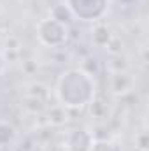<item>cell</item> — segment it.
I'll return each instance as SVG.
<instances>
[{"instance_id": "obj_1", "label": "cell", "mask_w": 149, "mask_h": 151, "mask_svg": "<svg viewBox=\"0 0 149 151\" xmlns=\"http://www.w3.org/2000/svg\"><path fill=\"white\" fill-rule=\"evenodd\" d=\"M56 95L65 109H81L95 99L93 79L82 70H69L60 77Z\"/></svg>"}, {"instance_id": "obj_2", "label": "cell", "mask_w": 149, "mask_h": 151, "mask_svg": "<svg viewBox=\"0 0 149 151\" xmlns=\"http://www.w3.org/2000/svg\"><path fill=\"white\" fill-rule=\"evenodd\" d=\"M72 16L84 19V21H93L98 19L107 7V0H67L65 4Z\"/></svg>"}, {"instance_id": "obj_3", "label": "cell", "mask_w": 149, "mask_h": 151, "mask_svg": "<svg viewBox=\"0 0 149 151\" xmlns=\"http://www.w3.org/2000/svg\"><path fill=\"white\" fill-rule=\"evenodd\" d=\"M37 35L46 46H62L67 40V27L53 18L42 19L37 27Z\"/></svg>"}, {"instance_id": "obj_4", "label": "cell", "mask_w": 149, "mask_h": 151, "mask_svg": "<svg viewBox=\"0 0 149 151\" xmlns=\"http://www.w3.org/2000/svg\"><path fill=\"white\" fill-rule=\"evenodd\" d=\"M95 137L91 132L84 130V128H77L74 132L69 134L67 137V150L69 151H90L93 144Z\"/></svg>"}, {"instance_id": "obj_5", "label": "cell", "mask_w": 149, "mask_h": 151, "mask_svg": "<svg viewBox=\"0 0 149 151\" xmlns=\"http://www.w3.org/2000/svg\"><path fill=\"white\" fill-rule=\"evenodd\" d=\"M132 86V79L128 77V74L125 72H114L111 77V88L116 95H121V93H126Z\"/></svg>"}, {"instance_id": "obj_6", "label": "cell", "mask_w": 149, "mask_h": 151, "mask_svg": "<svg viewBox=\"0 0 149 151\" xmlns=\"http://www.w3.org/2000/svg\"><path fill=\"white\" fill-rule=\"evenodd\" d=\"M91 39H93V44L104 47V46L109 44V40L112 39L111 30H109L105 25H97V27L93 28V35H91Z\"/></svg>"}, {"instance_id": "obj_7", "label": "cell", "mask_w": 149, "mask_h": 151, "mask_svg": "<svg viewBox=\"0 0 149 151\" xmlns=\"http://www.w3.org/2000/svg\"><path fill=\"white\" fill-rule=\"evenodd\" d=\"M91 114L95 118H105L107 116V104L100 102V100H91Z\"/></svg>"}, {"instance_id": "obj_8", "label": "cell", "mask_w": 149, "mask_h": 151, "mask_svg": "<svg viewBox=\"0 0 149 151\" xmlns=\"http://www.w3.org/2000/svg\"><path fill=\"white\" fill-rule=\"evenodd\" d=\"M2 135H4V141H5V144H9V141L14 137V128H12L9 123H4V121H0V141H2Z\"/></svg>"}, {"instance_id": "obj_9", "label": "cell", "mask_w": 149, "mask_h": 151, "mask_svg": "<svg viewBox=\"0 0 149 151\" xmlns=\"http://www.w3.org/2000/svg\"><path fill=\"white\" fill-rule=\"evenodd\" d=\"M90 151H114V146L107 141H93Z\"/></svg>"}, {"instance_id": "obj_10", "label": "cell", "mask_w": 149, "mask_h": 151, "mask_svg": "<svg viewBox=\"0 0 149 151\" xmlns=\"http://www.w3.org/2000/svg\"><path fill=\"white\" fill-rule=\"evenodd\" d=\"M137 141H139V144H137V148L140 151H146L148 150V135L146 134H140L139 137H137Z\"/></svg>"}, {"instance_id": "obj_11", "label": "cell", "mask_w": 149, "mask_h": 151, "mask_svg": "<svg viewBox=\"0 0 149 151\" xmlns=\"http://www.w3.org/2000/svg\"><path fill=\"white\" fill-rule=\"evenodd\" d=\"M0 69H2V56H0Z\"/></svg>"}]
</instances>
